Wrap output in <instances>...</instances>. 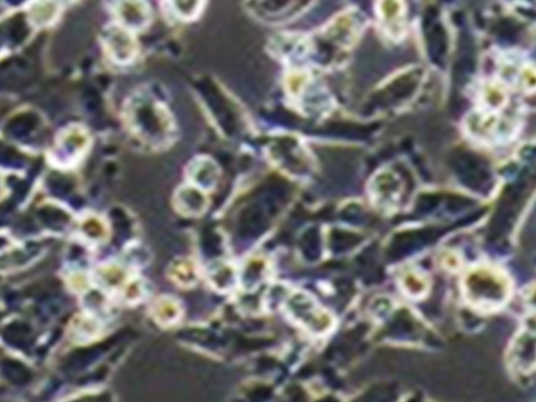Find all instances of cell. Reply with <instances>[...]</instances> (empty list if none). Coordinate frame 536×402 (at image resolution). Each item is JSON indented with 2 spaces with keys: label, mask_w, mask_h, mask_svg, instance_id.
I'll list each match as a JSON object with an SVG mask.
<instances>
[{
  "label": "cell",
  "mask_w": 536,
  "mask_h": 402,
  "mask_svg": "<svg viewBox=\"0 0 536 402\" xmlns=\"http://www.w3.org/2000/svg\"><path fill=\"white\" fill-rule=\"evenodd\" d=\"M417 79L419 78L414 76V74L398 78L393 83L390 84L389 88H386L385 90L380 92V95L377 97L378 102H380L382 104H390V103L397 102L400 99L408 97V96L412 95V92L415 91L417 83H419Z\"/></svg>",
  "instance_id": "obj_5"
},
{
  "label": "cell",
  "mask_w": 536,
  "mask_h": 402,
  "mask_svg": "<svg viewBox=\"0 0 536 402\" xmlns=\"http://www.w3.org/2000/svg\"><path fill=\"white\" fill-rule=\"evenodd\" d=\"M206 197L202 190L194 188H182L177 194V209L187 215H199L206 208Z\"/></svg>",
  "instance_id": "obj_7"
},
{
  "label": "cell",
  "mask_w": 536,
  "mask_h": 402,
  "mask_svg": "<svg viewBox=\"0 0 536 402\" xmlns=\"http://www.w3.org/2000/svg\"><path fill=\"white\" fill-rule=\"evenodd\" d=\"M405 277H407V280H405L404 282L405 288L409 289V292H410V294H419V290H421L423 287H426L422 278H421V276H419L417 273H408Z\"/></svg>",
  "instance_id": "obj_12"
},
{
  "label": "cell",
  "mask_w": 536,
  "mask_h": 402,
  "mask_svg": "<svg viewBox=\"0 0 536 402\" xmlns=\"http://www.w3.org/2000/svg\"><path fill=\"white\" fill-rule=\"evenodd\" d=\"M153 318L161 326H172L182 318V306L170 296H163L153 304Z\"/></svg>",
  "instance_id": "obj_4"
},
{
  "label": "cell",
  "mask_w": 536,
  "mask_h": 402,
  "mask_svg": "<svg viewBox=\"0 0 536 402\" xmlns=\"http://www.w3.org/2000/svg\"><path fill=\"white\" fill-rule=\"evenodd\" d=\"M170 277L180 288H191L199 280V269L191 259H177L170 266Z\"/></svg>",
  "instance_id": "obj_6"
},
{
  "label": "cell",
  "mask_w": 536,
  "mask_h": 402,
  "mask_svg": "<svg viewBox=\"0 0 536 402\" xmlns=\"http://www.w3.org/2000/svg\"><path fill=\"white\" fill-rule=\"evenodd\" d=\"M184 3L175 6L177 13L180 16H187V17H192L193 15H196L198 8H199L200 0H182Z\"/></svg>",
  "instance_id": "obj_11"
},
{
  "label": "cell",
  "mask_w": 536,
  "mask_h": 402,
  "mask_svg": "<svg viewBox=\"0 0 536 402\" xmlns=\"http://www.w3.org/2000/svg\"><path fill=\"white\" fill-rule=\"evenodd\" d=\"M287 316L303 330L314 335H323L334 325L332 315L316 302L313 296L305 292H292L285 301Z\"/></svg>",
  "instance_id": "obj_2"
},
{
  "label": "cell",
  "mask_w": 536,
  "mask_h": 402,
  "mask_svg": "<svg viewBox=\"0 0 536 402\" xmlns=\"http://www.w3.org/2000/svg\"><path fill=\"white\" fill-rule=\"evenodd\" d=\"M264 272H266V264L261 259H252L245 264L243 272L241 276L238 275V282L245 281V288L248 289L252 285H257L264 280Z\"/></svg>",
  "instance_id": "obj_10"
},
{
  "label": "cell",
  "mask_w": 536,
  "mask_h": 402,
  "mask_svg": "<svg viewBox=\"0 0 536 402\" xmlns=\"http://www.w3.org/2000/svg\"><path fill=\"white\" fill-rule=\"evenodd\" d=\"M465 295L474 307L491 311L501 307L509 296L506 275L490 266H477L466 275Z\"/></svg>",
  "instance_id": "obj_1"
},
{
  "label": "cell",
  "mask_w": 536,
  "mask_h": 402,
  "mask_svg": "<svg viewBox=\"0 0 536 402\" xmlns=\"http://www.w3.org/2000/svg\"><path fill=\"white\" fill-rule=\"evenodd\" d=\"M535 337L532 332H523L513 343L511 362L522 374H529L535 367Z\"/></svg>",
  "instance_id": "obj_3"
},
{
  "label": "cell",
  "mask_w": 536,
  "mask_h": 402,
  "mask_svg": "<svg viewBox=\"0 0 536 402\" xmlns=\"http://www.w3.org/2000/svg\"><path fill=\"white\" fill-rule=\"evenodd\" d=\"M190 173H191L190 177H192L193 182L202 189H210L215 185L216 179L219 176L215 163H211L210 160L203 159H199L196 163H193L192 170Z\"/></svg>",
  "instance_id": "obj_8"
},
{
  "label": "cell",
  "mask_w": 536,
  "mask_h": 402,
  "mask_svg": "<svg viewBox=\"0 0 536 402\" xmlns=\"http://www.w3.org/2000/svg\"><path fill=\"white\" fill-rule=\"evenodd\" d=\"M212 285L221 290H231L238 283V272L229 264L219 263L211 269L210 277Z\"/></svg>",
  "instance_id": "obj_9"
}]
</instances>
